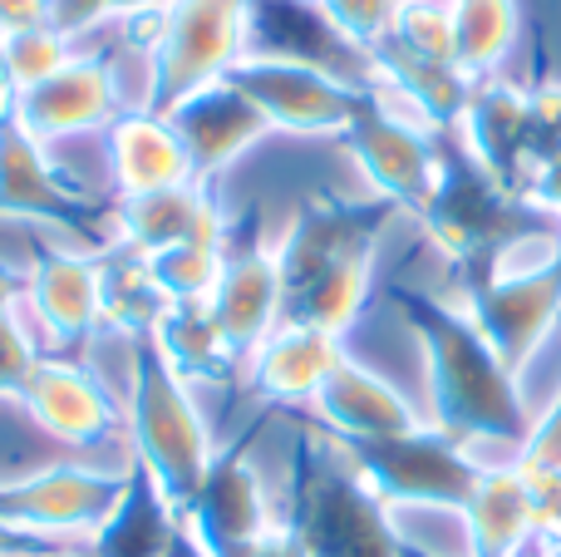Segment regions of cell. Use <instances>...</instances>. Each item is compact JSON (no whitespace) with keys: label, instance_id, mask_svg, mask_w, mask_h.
<instances>
[{"label":"cell","instance_id":"obj_1","mask_svg":"<svg viewBox=\"0 0 561 557\" xmlns=\"http://www.w3.org/2000/svg\"><path fill=\"white\" fill-rule=\"evenodd\" d=\"M404 321L419 331L428 351V380L438 400V430L454 434L468 450V440H507L527 444L533 420L517 395V375L497 361L488 336L473 326L463 306L434 302L424 292H394Z\"/></svg>","mask_w":561,"mask_h":557},{"label":"cell","instance_id":"obj_2","mask_svg":"<svg viewBox=\"0 0 561 557\" xmlns=\"http://www.w3.org/2000/svg\"><path fill=\"white\" fill-rule=\"evenodd\" d=\"M359 469L375 479L385 503H414V509H468L483 484V464L444 430H414L399 440L355 444Z\"/></svg>","mask_w":561,"mask_h":557},{"label":"cell","instance_id":"obj_3","mask_svg":"<svg viewBox=\"0 0 561 557\" xmlns=\"http://www.w3.org/2000/svg\"><path fill=\"white\" fill-rule=\"evenodd\" d=\"M468 316L513 375L527 371L537 345L561 326V257L533 272L468 276Z\"/></svg>","mask_w":561,"mask_h":557},{"label":"cell","instance_id":"obj_4","mask_svg":"<svg viewBox=\"0 0 561 557\" xmlns=\"http://www.w3.org/2000/svg\"><path fill=\"white\" fill-rule=\"evenodd\" d=\"M350 144H355V158L365 163L369 183L385 193V203L404 207L414 217L428 213L438 193L434 128L424 134V124H404L389 109H379L375 99H365L359 114L350 118Z\"/></svg>","mask_w":561,"mask_h":557},{"label":"cell","instance_id":"obj_5","mask_svg":"<svg viewBox=\"0 0 561 557\" xmlns=\"http://www.w3.org/2000/svg\"><path fill=\"white\" fill-rule=\"evenodd\" d=\"M0 519L25 533H99L118 519V484L94 469L59 464V469L10 484L0 493Z\"/></svg>","mask_w":561,"mask_h":557},{"label":"cell","instance_id":"obj_6","mask_svg":"<svg viewBox=\"0 0 561 557\" xmlns=\"http://www.w3.org/2000/svg\"><path fill=\"white\" fill-rule=\"evenodd\" d=\"M138 454L168 493H197L207 479V430L168 375L138 385Z\"/></svg>","mask_w":561,"mask_h":557},{"label":"cell","instance_id":"obj_7","mask_svg":"<svg viewBox=\"0 0 561 557\" xmlns=\"http://www.w3.org/2000/svg\"><path fill=\"white\" fill-rule=\"evenodd\" d=\"M237 89L262 109L272 124L300 128V134H325V128H350L365 99L335 75L300 59H272V65H247L237 75Z\"/></svg>","mask_w":561,"mask_h":557},{"label":"cell","instance_id":"obj_8","mask_svg":"<svg viewBox=\"0 0 561 557\" xmlns=\"http://www.w3.org/2000/svg\"><path fill=\"white\" fill-rule=\"evenodd\" d=\"M247 30V0H178L163 30V84L178 99L197 94L227 69Z\"/></svg>","mask_w":561,"mask_h":557},{"label":"cell","instance_id":"obj_9","mask_svg":"<svg viewBox=\"0 0 561 557\" xmlns=\"http://www.w3.org/2000/svg\"><path fill=\"white\" fill-rule=\"evenodd\" d=\"M527 118H533V94L497 79H473V94L463 109V138L473 154L503 178L507 187L527 193L533 187V144H527Z\"/></svg>","mask_w":561,"mask_h":557},{"label":"cell","instance_id":"obj_10","mask_svg":"<svg viewBox=\"0 0 561 557\" xmlns=\"http://www.w3.org/2000/svg\"><path fill=\"white\" fill-rule=\"evenodd\" d=\"M20 395H25L30 420H39V430H49L65 444H99L114 430V405H108L104 385L75 365L35 361Z\"/></svg>","mask_w":561,"mask_h":557},{"label":"cell","instance_id":"obj_11","mask_svg":"<svg viewBox=\"0 0 561 557\" xmlns=\"http://www.w3.org/2000/svg\"><path fill=\"white\" fill-rule=\"evenodd\" d=\"M320 414L335 424L340 434H350L355 444H375V440H399V434L424 430L419 414L409 410V400L385 385L379 375L359 371V365H340L335 375L325 380V390L316 395Z\"/></svg>","mask_w":561,"mask_h":557},{"label":"cell","instance_id":"obj_12","mask_svg":"<svg viewBox=\"0 0 561 557\" xmlns=\"http://www.w3.org/2000/svg\"><path fill=\"white\" fill-rule=\"evenodd\" d=\"M286 302V276H280V257H242L217 276L213 292V326L222 345L237 351H256L272 336V321Z\"/></svg>","mask_w":561,"mask_h":557},{"label":"cell","instance_id":"obj_13","mask_svg":"<svg viewBox=\"0 0 561 557\" xmlns=\"http://www.w3.org/2000/svg\"><path fill=\"white\" fill-rule=\"evenodd\" d=\"M256 385L276 400H316L325 380L345 365L340 336L316 331V326H280L262 345H256Z\"/></svg>","mask_w":561,"mask_h":557},{"label":"cell","instance_id":"obj_14","mask_svg":"<svg viewBox=\"0 0 561 557\" xmlns=\"http://www.w3.org/2000/svg\"><path fill=\"white\" fill-rule=\"evenodd\" d=\"M108 109H114V79L99 65H89V59H69L55 79H45L35 89H20L25 134H39V138L89 128L99 118H108Z\"/></svg>","mask_w":561,"mask_h":557},{"label":"cell","instance_id":"obj_15","mask_svg":"<svg viewBox=\"0 0 561 557\" xmlns=\"http://www.w3.org/2000/svg\"><path fill=\"white\" fill-rule=\"evenodd\" d=\"M193 173V148L168 124L153 118H124L114 134V178L128 197H153L168 187H183Z\"/></svg>","mask_w":561,"mask_h":557},{"label":"cell","instance_id":"obj_16","mask_svg":"<svg viewBox=\"0 0 561 557\" xmlns=\"http://www.w3.org/2000/svg\"><path fill=\"white\" fill-rule=\"evenodd\" d=\"M468 543L473 557H517L527 533L537 528L533 519V489L527 479L507 464V469H483V484L468 499Z\"/></svg>","mask_w":561,"mask_h":557},{"label":"cell","instance_id":"obj_17","mask_svg":"<svg viewBox=\"0 0 561 557\" xmlns=\"http://www.w3.org/2000/svg\"><path fill=\"white\" fill-rule=\"evenodd\" d=\"M369 266H375V252H355V257H345V262L325 266L316 282H306L300 292L286 296L290 321L316 326V331H330V336H345L369 296Z\"/></svg>","mask_w":561,"mask_h":557},{"label":"cell","instance_id":"obj_18","mask_svg":"<svg viewBox=\"0 0 561 557\" xmlns=\"http://www.w3.org/2000/svg\"><path fill=\"white\" fill-rule=\"evenodd\" d=\"M517 39V0H454V55L468 79H488Z\"/></svg>","mask_w":561,"mask_h":557},{"label":"cell","instance_id":"obj_19","mask_svg":"<svg viewBox=\"0 0 561 557\" xmlns=\"http://www.w3.org/2000/svg\"><path fill=\"white\" fill-rule=\"evenodd\" d=\"M207 513H213V528L227 548L242 553L247 543L266 538L272 533V519H266V493H262V479L247 469L242 459L222 464L207 484Z\"/></svg>","mask_w":561,"mask_h":557},{"label":"cell","instance_id":"obj_20","mask_svg":"<svg viewBox=\"0 0 561 557\" xmlns=\"http://www.w3.org/2000/svg\"><path fill=\"white\" fill-rule=\"evenodd\" d=\"M35 311L45 316L55 331H84L89 321L99 316V276L89 262H49L35 282Z\"/></svg>","mask_w":561,"mask_h":557},{"label":"cell","instance_id":"obj_21","mask_svg":"<svg viewBox=\"0 0 561 557\" xmlns=\"http://www.w3.org/2000/svg\"><path fill=\"white\" fill-rule=\"evenodd\" d=\"M0 55H5V69L20 89H35L69 65V39L55 25H35V30H20V35L0 39Z\"/></svg>","mask_w":561,"mask_h":557},{"label":"cell","instance_id":"obj_22","mask_svg":"<svg viewBox=\"0 0 561 557\" xmlns=\"http://www.w3.org/2000/svg\"><path fill=\"white\" fill-rule=\"evenodd\" d=\"M389 39H399L404 49L424 59H444V65H458L454 55V5H438V0H404L394 15V30Z\"/></svg>","mask_w":561,"mask_h":557},{"label":"cell","instance_id":"obj_23","mask_svg":"<svg viewBox=\"0 0 561 557\" xmlns=\"http://www.w3.org/2000/svg\"><path fill=\"white\" fill-rule=\"evenodd\" d=\"M399 5H404V0H320V10L335 20L340 35L365 45V49H375L379 39L394 30Z\"/></svg>","mask_w":561,"mask_h":557},{"label":"cell","instance_id":"obj_24","mask_svg":"<svg viewBox=\"0 0 561 557\" xmlns=\"http://www.w3.org/2000/svg\"><path fill=\"white\" fill-rule=\"evenodd\" d=\"M527 144H533V173L561 158V84L537 89L533 94V118H527Z\"/></svg>","mask_w":561,"mask_h":557},{"label":"cell","instance_id":"obj_25","mask_svg":"<svg viewBox=\"0 0 561 557\" xmlns=\"http://www.w3.org/2000/svg\"><path fill=\"white\" fill-rule=\"evenodd\" d=\"M523 479H542V474H561V395L557 405L547 410L542 424H533V434H527L523 444V459L513 464Z\"/></svg>","mask_w":561,"mask_h":557},{"label":"cell","instance_id":"obj_26","mask_svg":"<svg viewBox=\"0 0 561 557\" xmlns=\"http://www.w3.org/2000/svg\"><path fill=\"white\" fill-rule=\"evenodd\" d=\"M30 371H35V345L0 316V390H20Z\"/></svg>","mask_w":561,"mask_h":557},{"label":"cell","instance_id":"obj_27","mask_svg":"<svg viewBox=\"0 0 561 557\" xmlns=\"http://www.w3.org/2000/svg\"><path fill=\"white\" fill-rule=\"evenodd\" d=\"M49 20V0H0V39L35 30Z\"/></svg>","mask_w":561,"mask_h":557},{"label":"cell","instance_id":"obj_28","mask_svg":"<svg viewBox=\"0 0 561 557\" xmlns=\"http://www.w3.org/2000/svg\"><path fill=\"white\" fill-rule=\"evenodd\" d=\"M527 197H533V203H542L547 213H552L557 223H561V158H557V163H547L542 173L533 178V187H527Z\"/></svg>","mask_w":561,"mask_h":557},{"label":"cell","instance_id":"obj_29","mask_svg":"<svg viewBox=\"0 0 561 557\" xmlns=\"http://www.w3.org/2000/svg\"><path fill=\"white\" fill-rule=\"evenodd\" d=\"M15 94H20V84L10 79V69H5V55H0V118L15 109Z\"/></svg>","mask_w":561,"mask_h":557},{"label":"cell","instance_id":"obj_30","mask_svg":"<svg viewBox=\"0 0 561 557\" xmlns=\"http://www.w3.org/2000/svg\"><path fill=\"white\" fill-rule=\"evenodd\" d=\"M168 5H178V0H108V10H168Z\"/></svg>","mask_w":561,"mask_h":557},{"label":"cell","instance_id":"obj_31","mask_svg":"<svg viewBox=\"0 0 561 557\" xmlns=\"http://www.w3.org/2000/svg\"><path fill=\"white\" fill-rule=\"evenodd\" d=\"M5 306H10V282L0 276V311H5Z\"/></svg>","mask_w":561,"mask_h":557},{"label":"cell","instance_id":"obj_32","mask_svg":"<svg viewBox=\"0 0 561 557\" xmlns=\"http://www.w3.org/2000/svg\"><path fill=\"white\" fill-rule=\"evenodd\" d=\"M552 557H561V543H557V553H552Z\"/></svg>","mask_w":561,"mask_h":557},{"label":"cell","instance_id":"obj_33","mask_svg":"<svg viewBox=\"0 0 561 557\" xmlns=\"http://www.w3.org/2000/svg\"><path fill=\"white\" fill-rule=\"evenodd\" d=\"M59 557H75V553H59Z\"/></svg>","mask_w":561,"mask_h":557}]
</instances>
